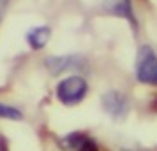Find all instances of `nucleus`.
<instances>
[{"label":"nucleus","instance_id":"nucleus-1","mask_svg":"<svg viewBox=\"0 0 157 151\" xmlns=\"http://www.w3.org/2000/svg\"><path fill=\"white\" fill-rule=\"evenodd\" d=\"M88 92V84L83 77L79 76H69L58 83L57 86V97L58 100L65 106H74L85 99Z\"/></svg>","mask_w":157,"mask_h":151},{"label":"nucleus","instance_id":"nucleus-2","mask_svg":"<svg viewBox=\"0 0 157 151\" xmlns=\"http://www.w3.org/2000/svg\"><path fill=\"white\" fill-rule=\"evenodd\" d=\"M136 77L145 84H157V55L150 46H141L138 51Z\"/></svg>","mask_w":157,"mask_h":151},{"label":"nucleus","instance_id":"nucleus-3","mask_svg":"<svg viewBox=\"0 0 157 151\" xmlns=\"http://www.w3.org/2000/svg\"><path fill=\"white\" fill-rule=\"evenodd\" d=\"M102 107L111 118L122 120L129 111V100L124 93L111 90V92H106L102 95Z\"/></svg>","mask_w":157,"mask_h":151},{"label":"nucleus","instance_id":"nucleus-4","mask_svg":"<svg viewBox=\"0 0 157 151\" xmlns=\"http://www.w3.org/2000/svg\"><path fill=\"white\" fill-rule=\"evenodd\" d=\"M102 9L106 11L108 14L124 18V20H127L132 27H136V18H134L132 2H131V0H104V2H102Z\"/></svg>","mask_w":157,"mask_h":151},{"label":"nucleus","instance_id":"nucleus-5","mask_svg":"<svg viewBox=\"0 0 157 151\" xmlns=\"http://www.w3.org/2000/svg\"><path fill=\"white\" fill-rule=\"evenodd\" d=\"M51 35V30L48 27H36L27 32V42L32 49H43L48 44Z\"/></svg>","mask_w":157,"mask_h":151},{"label":"nucleus","instance_id":"nucleus-6","mask_svg":"<svg viewBox=\"0 0 157 151\" xmlns=\"http://www.w3.org/2000/svg\"><path fill=\"white\" fill-rule=\"evenodd\" d=\"M78 58L74 56H58V58H50L46 65L50 67V70L53 74H58V72H64L67 69H76L78 67Z\"/></svg>","mask_w":157,"mask_h":151},{"label":"nucleus","instance_id":"nucleus-7","mask_svg":"<svg viewBox=\"0 0 157 151\" xmlns=\"http://www.w3.org/2000/svg\"><path fill=\"white\" fill-rule=\"evenodd\" d=\"M0 118H7V120H21V113L13 106H7L4 102H0Z\"/></svg>","mask_w":157,"mask_h":151},{"label":"nucleus","instance_id":"nucleus-8","mask_svg":"<svg viewBox=\"0 0 157 151\" xmlns=\"http://www.w3.org/2000/svg\"><path fill=\"white\" fill-rule=\"evenodd\" d=\"M76 151H97V146H95V142H94L92 139H88V137L85 135V139L81 141L79 148Z\"/></svg>","mask_w":157,"mask_h":151}]
</instances>
